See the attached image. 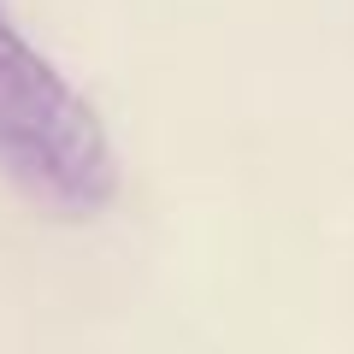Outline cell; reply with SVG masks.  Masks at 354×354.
<instances>
[{
  "instance_id": "obj_1",
  "label": "cell",
  "mask_w": 354,
  "mask_h": 354,
  "mask_svg": "<svg viewBox=\"0 0 354 354\" xmlns=\"http://www.w3.org/2000/svg\"><path fill=\"white\" fill-rule=\"evenodd\" d=\"M0 171L59 218H95L118 201V148L101 113L18 36L0 0Z\"/></svg>"
}]
</instances>
